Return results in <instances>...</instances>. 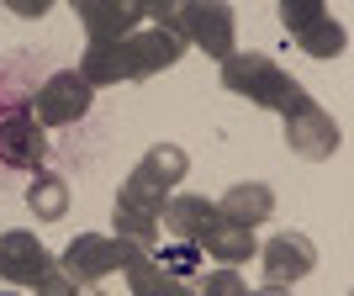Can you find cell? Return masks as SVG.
<instances>
[{
	"instance_id": "obj_1",
	"label": "cell",
	"mask_w": 354,
	"mask_h": 296,
	"mask_svg": "<svg viewBox=\"0 0 354 296\" xmlns=\"http://www.w3.org/2000/svg\"><path fill=\"white\" fill-rule=\"evenodd\" d=\"M227 16H233L227 6H196V37L212 43V53H227V27H233Z\"/></svg>"
},
{
	"instance_id": "obj_2",
	"label": "cell",
	"mask_w": 354,
	"mask_h": 296,
	"mask_svg": "<svg viewBox=\"0 0 354 296\" xmlns=\"http://www.w3.org/2000/svg\"><path fill=\"white\" fill-rule=\"evenodd\" d=\"M212 296H243V286H238L233 275H217V286H212Z\"/></svg>"
}]
</instances>
